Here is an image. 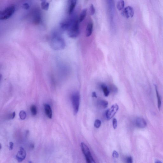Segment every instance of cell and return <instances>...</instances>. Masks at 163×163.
I'll use <instances>...</instances> for the list:
<instances>
[{"instance_id":"cell-33","label":"cell","mask_w":163,"mask_h":163,"mask_svg":"<svg viewBox=\"0 0 163 163\" xmlns=\"http://www.w3.org/2000/svg\"><path fill=\"white\" fill-rule=\"evenodd\" d=\"M155 163H162V162L159 160H157L155 162Z\"/></svg>"},{"instance_id":"cell-5","label":"cell","mask_w":163,"mask_h":163,"mask_svg":"<svg viewBox=\"0 0 163 163\" xmlns=\"http://www.w3.org/2000/svg\"><path fill=\"white\" fill-rule=\"evenodd\" d=\"M82 150L86 159L87 163H96L93 158L88 147L84 142L81 144Z\"/></svg>"},{"instance_id":"cell-11","label":"cell","mask_w":163,"mask_h":163,"mask_svg":"<svg viewBox=\"0 0 163 163\" xmlns=\"http://www.w3.org/2000/svg\"><path fill=\"white\" fill-rule=\"evenodd\" d=\"M76 0H71L69 1L68 8V13L69 15H71L74 11L77 4Z\"/></svg>"},{"instance_id":"cell-27","label":"cell","mask_w":163,"mask_h":163,"mask_svg":"<svg viewBox=\"0 0 163 163\" xmlns=\"http://www.w3.org/2000/svg\"><path fill=\"white\" fill-rule=\"evenodd\" d=\"M112 156L115 158H118L119 156V155L117 151H114L113 152Z\"/></svg>"},{"instance_id":"cell-10","label":"cell","mask_w":163,"mask_h":163,"mask_svg":"<svg viewBox=\"0 0 163 163\" xmlns=\"http://www.w3.org/2000/svg\"><path fill=\"white\" fill-rule=\"evenodd\" d=\"M135 124L137 127L140 129H143L147 125V123L144 119L139 117L135 119Z\"/></svg>"},{"instance_id":"cell-31","label":"cell","mask_w":163,"mask_h":163,"mask_svg":"<svg viewBox=\"0 0 163 163\" xmlns=\"http://www.w3.org/2000/svg\"><path fill=\"white\" fill-rule=\"evenodd\" d=\"M92 96L93 97L95 98H97V96L96 93L95 92H94L92 93Z\"/></svg>"},{"instance_id":"cell-16","label":"cell","mask_w":163,"mask_h":163,"mask_svg":"<svg viewBox=\"0 0 163 163\" xmlns=\"http://www.w3.org/2000/svg\"><path fill=\"white\" fill-rule=\"evenodd\" d=\"M87 13V9H84L81 11L78 19L79 23L82 22L84 20L85 18L86 17Z\"/></svg>"},{"instance_id":"cell-9","label":"cell","mask_w":163,"mask_h":163,"mask_svg":"<svg viewBox=\"0 0 163 163\" xmlns=\"http://www.w3.org/2000/svg\"><path fill=\"white\" fill-rule=\"evenodd\" d=\"M26 156V151L22 147H21L16 156V158L19 162L24 160Z\"/></svg>"},{"instance_id":"cell-13","label":"cell","mask_w":163,"mask_h":163,"mask_svg":"<svg viewBox=\"0 0 163 163\" xmlns=\"http://www.w3.org/2000/svg\"><path fill=\"white\" fill-rule=\"evenodd\" d=\"M44 109L45 114L47 117L50 119H51L52 117V112L51 107L48 104H44Z\"/></svg>"},{"instance_id":"cell-25","label":"cell","mask_w":163,"mask_h":163,"mask_svg":"<svg viewBox=\"0 0 163 163\" xmlns=\"http://www.w3.org/2000/svg\"><path fill=\"white\" fill-rule=\"evenodd\" d=\"M90 12L92 15H94L95 13V9L94 5H91L90 8Z\"/></svg>"},{"instance_id":"cell-28","label":"cell","mask_w":163,"mask_h":163,"mask_svg":"<svg viewBox=\"0 0 163 163\" xmlns=\"http://www.w3.org/2000/svg\"><path fill=\"white\" fill-rule=\"evenodd\" d=\"M110 89L112 92H116L118 90L117 88L114 85H112V86L111 87Z\"/></svg>"},{"instance_id":"cell-30","label":"cell","mask_w":163,"mask_h":163,"mask_svg":"<svg viewBox=\"0 0 163 163\" xmlns=\"http://www.w3.org/2000/svg\"><path fill=\"white\" fill-rule=\"evenodd\" d=\"M23 6L25 9H28L29 8V6L28 4L25 3L23 4Z\"/></svg>"},{"instance_id":"cell-22","label":"cell","mask_w":163,"mask_h":163,"mask_svg":"<svg viewBox=\"0 0 163 163\" xmlns=\"http://www.w3.org/2000/svg\"><path fill=\"white\" fill-rule=\"evenodd\" d=\"M102 122L99 119H97L95 120L94 122V127L97 128L98 129L101 126Z\"/></svg>"},{"instance_id":"cell-4","label":"cell","mask_w":163,"mask_h":163,"mask_svg":"<svg viewBox=\"0 0 163 163\" xmlns=\"http://www.w3.org/2000/svg\"><path fill=\"white\" fill-rule=\"evenodd\" d=\"M15 7L13 5L7 7L1 11L0 13V19L1 20H6L10 18L14 14Z\"/></svg>"},{"instance_id":"cell-18","label":"cell","mask_w":163,"mask_h":163,"mask_svg":"<svg viewBox=\"0 0 163 163\" xmlns=\"http://www.w3.org/2000/svg\"><path fill=\"white\" fill-rule=\"evenodd\" d=\"M41 6L42 9L47 11L49 9V3L46 1H42L41 3Z\"/></svg>"},{"instance_id":"cell-2","label":"cell","mask_w":163,"mask_h":163,"mask_svg":"<svg viewBox=\"0 0 163 163\" xmlns=\"http://www.w3.org/2000/svg\"><path fill=\"white\" fill-rule=\"evenodd\" d=\"M79 23L78 18L75 15L67 30L68 35L70 37L75 38L79 36L80 34Z\"/></svg>"},{"instance_id":"cell-3","label":"cell","mask_w":163,"mask_h":163,"mask_svg":"<svg viewBox=\"0 0 163 163\" xmlns=\"http://www.w3.org/2000/svg\"><path fill=\"white\" fill-rule=\"evenodd\" d=\"M74 113L76 115L79 111L80 104V95L78 92H74L71 97Z\"/></svg>"},{"instance_id":"cell-21","label":"cell","mask_w":163,"mask_h":163,"mask_svg":"<svg viewBox=\"0 0 163 163\" xmlns=\"http://www.w3.org/2000/svg\"><path fill=\"white\" fill-rule=\"evenodd\" d=\"M31 112L33 116H35L37 114V109L36 106L33 105L30 108Z\"/></svg>"},{"instance_id":"cell-1","label":"cell","mask_w":163,"mask_h":163,"mask_svg":"<svg viewBox=\"0 0 163 163\" xmlns=\"http://www.w3.org/2000/svg\"><path fill=\"white\" fill-rule=\"evenodd\" d=\"M50 45L51 48L56 50L64 49L66 46V43L64 38L57 32H54L51 36Z\"/></svg>"},{"instance_id":"cell-24","label":"cell","mask_w":163,"mask_h":163,"mask_svg":"<svg viewBox=\"0 0 163 163\" xmlns=\"http://www.w3.org/2000/svg\"><path fill=\"white\" fill-rule=\"evenodd\" d=\"M125 163H133V159L131 156L127 157L125 160Z\"/></svg>"},{"instance_id":"cell-34","label":"cell","mask_w":163,"mask_h":163,"mask_svg":"<svg viewBox=\"0 0 163 163\" xmlns=\"http://www.w3.org/2000/svg\"><path fill=\"white\" fill-rule=\"evenodd\" d=\"M29 163H33L32 162L30 161L29 162Z\"/></svg>"},{"instance_id":"cell-12","label":"cell","mask_w":163,"mask_h":163,"mask_svg":"<svg viewBox=\"0 0 163 163\" xmlns=\"http://www.w3.org/2000/svg\"><path fill=\"white\" fill-rule=\"evenodd\" d=\"M33 16V21L34 23L38 24L41 21V15L39 11H34Z\"/></svg>"},{"instance_id":"cell-19","label":"cell","mask_w":163,"mask_h":163,"mask_svg":"<svg viewBox=\"0 0 163 163\" xmlns=\"http://www.w3.org/2000/svg\"><path fill=\"white\" fill-rule=\"evenodd\" d=\"M125 6V2L123 1H119L117 4V8L119 11L122 10Z\"/></svg>"},{"instance_id":"cell-15","label":"cell","mask_w":163,"mask_h":163,"mask_svg":"<svg viewBox=\"0 0 163 163\" xmlns=\"http://www.w3.org/2000/svg\"><path fill=\"white\" fill-rule=\"evenodd\" d=\"M101 87L102 88L105 96L108 97L109 95L110 91L106 84H102Z\"/></svg>"},{"instance_id":"cell-20","label":"cell","mask_w":163,"mask_h":163,"mask_svg":"<svg viewBox=\"0 0 163 163\" xmlns=\"http://www.w3.org/2000/svg\"><path fill=\"white\" fill-rule=\"evenodd\" d=\"M99 104L101 107L104 108H107L108 106V102L105 100H101L99 102Z\"/></svg>"},{"instance_id":"cell-8","label":"cell","mask_w":163,"mask_h":163,"mask_svg":"<svg viewBox=\"0 0 163 163\" xmlns=\"http://www.w3.org/2000/svg\"><path fill=\"white\" fill-rule=\"evenodd\" d=\"M134 12L132 7L128 6L124 9L122 15L124 16L127 18H132L134 15Z\"/></svg>"},{"instance_id":"cell-7","label":"cell","mask_w":163,"mask_h":163,"mask_svg":"<svg viewBox=\"0 0 163 163\" xmlns=\"http://www.w3.org/2000/svg\"><path fill=\"white\" fill-rule=\"evenodd\" d=\"M107 6L109 14L110 16L111 23L113 25L114 16V1H107Z\"/></svg>"},{"instance_id":"cell-6","label":"cell","mask_w":163,"mask_h":163,"mask_svg":"<svg viewBox=\"0 0 163 163\" xmlns=\"http://www.w3.org/2000/svg\"><path fill=\"white\" fill-rule=\"evenodd\" d=\"M119 107L117 104H115L108 109L106 112L107 118L109 120L114 117L119 110Z\"/></svg>"},{"instance_id":"cell-14","label":"cell","mask_w":163,"mask_h":163,"mask_svg":"<svg viewBox=\"0 0 163 163\" xmlns=\"http://www.w3.org/2000/svg\"><path fill=\"white\" fill-rule=\"evenodd\" d=\"M94 24L92 21L89 22L87 26L86 29V36L87 37L90 36L92 33Z\"/></svg>"},{"instance_id":"cell-23","label":"cell","mask_w":163,"mask_h":163,"mask_svg":"<svg viewBox=\"0 0 163 163\" xmlns=\"http://www.w3.org/2000/svg\"><path fill=\"white\" fill-rule=\"evenodd\" d=\"M21 119L22 120H24L26 118V112L24 111H21L19 114Z\"/></svg>"},{"instance_id":"cell-26","label":"cell","mask_w":163,"mask_h":163,"mask_svg":"<svg viewBox=\"0 0 163 163\" xmlns=\"http://www.w3.org/2000/svg\"><path fill=\"white\" fill-rule=\"evenodd\" d=\"M112 125H113L114 129H116L117 127V121L116 119L114 118L112 120Z\"/></svg>"},{"instance_id":"cell-29","label":"cell","mask_w":163,"mask_h":163,"mask_svg":"<svg viewBox=\"0 0 163 163\" xmlns=\"http://www.w3.org/2000/svg\"><path fill=\"white\" fill-rule=\"evenodd\" d=\"M14 143L13 142H11L9 143V149L11 150H12L14 147Z\"/></svg>"},{"instance_id":"cell-32","label":"cell","mask_w":163,"mask_h":163,"mask_svg":"<svg viewBox=\"0 0 163 163\" xmlns=\"http://www.w3.org/2000/svg\"><path fill=\"white\" fill-rule=\"evenodd\" d=\"M15 112H13V113L11 115V119H13L15 117Z\"/></svg>"},{"instance_id":"cell-17","label":"cell","mask_w":163,"mask_h":163,"mask_svg":"<svg viewBox=\"0 0 163 163\" xmlns=\"http://www.w3.org/2000/svg\"><path fill=\"white\" fill-rule=\"evenodd\" d=\"M155 90L156 92L157 99V104H158V107L159 110H160L161 106V97L159 94V92L158 90L157 87L156 85H154Z\"/></svg>"}]
</instances>
